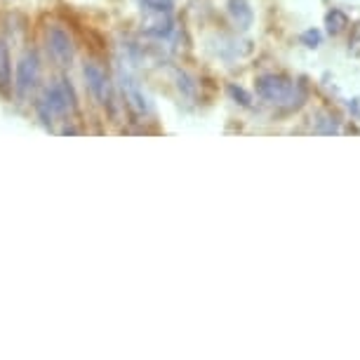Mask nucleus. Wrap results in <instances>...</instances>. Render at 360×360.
Here are the masks:
<instances>
[{
	"instance_id": "1",
	"label": "nucleus",
	"mask_w": 360,
	"mask_h": 360,
	"mask_svg": "<svg viewBox=\"0 0 360 360\" xmlns=\"http://www.w3.org/2000/svg\"><path fill=\"white\" fill-rule=\"evenodd\" d=\"M73 108H76V94H73V87L69 85V80L62 78L45 90V97L38 104V115H40V120L50 127L52 115H64L73 111Z\"/></svg>"
},
{
	"instance_id": "2",
	"label": "nucleus",
	"mask_w": 360,
	"mask_h": 360,
	"mask_svg": "<svg viewBox=\"0 0 360 360\" xmlns=\"http://www.w3.org/2000/svg\"><path fill=\"white\" fill-rule=\"evenodd\" d=\"M257 94H259L262 99L271 101V104H292V101L299 97V90L292 80L266 73V76H262L257 80Z\"/></svg>"
},
{
	"instance_id": "3",
	"label": "nucleus",
	"mask_w": 360,
	"mask_h": 360,
	"mask_svg": "<svg viewBox=\"0 0 360 360\" xmlns=\"http://www.w3.org/2000/svg\"><path fill=\"white\" fill-rule=\"evenodd\" d=\"M47 50H50L52 59L59 66H71L73 40L69 36V31H64L62 26H50V29H47Z\"/></svg>"
},
{
	"instance_id": "4",
	"label": "nucleus",
	"mask_w": 360,
	"mask_h": 360,
	"mask_svg": "<svg viewBox=\"0 0 360 360\" xmlns=\"http://www.w3.org/2000/svg\"><path fill=\"white\" fill-rule=\"evenodd\" d=\"M38 76H40L38 57L33 52H26L24 57L17 62V78H15L17 92L19 94H26L29 90H33V87H36V83H38Z\"/></svg>"
},
{
	"instance_id": "5",
	"label": "nucleus",
	"mask_w": 360,
	"mask_h": 360,
	"mask_svg": "<svg viewBox=\"0 0 360 360\" xmlns=\"http://www.w3.org/2000/svg\"><path fill=\"white\" fill-rule=\"evenodd\" d=\"M85 83H87V90L92 92V97L99 101V104H106L108 99V78L106 73L99 69L97 64H85Z\"/></svg>"
},
{
	"instance_id": "6",
	"label": "nucleus",
	"mask_w": 360,
	"mask_h": 360,
	"mask_svg": "<svg viewBox=\"0 0 360 360\" xmlns=\"http://www.w3.org/2000/svg\"><path fill=\"white\" fill-rule=\"evenodd\" d=\"M229 15L240 29H250L255 22V12L248 0H229Z\"/></svg>"
},
{
	"instance_id": "7",
	"label": "nucleus",
	"mask_w": 360,
	"mask_h": 360,
	"mask_svg": "<svg viewBox=\"0 0 360 360\" xmlns=\"http://www.w3.org/2000/svg\"><path fill=\"white\" fill-rule=\"evenodd\" d=\"M123 90H125V94H127V99H130V104L137 108L139 113H144L146 108H148V104H146V97L144 94L139 92V87L134 85V80H130V78H125L123 76Z\"/></svg>"
},
{
	"instance_id": "8",
	"label": "nucleus",
	"mask_w": 360,
	"mask_h": 360,
	"mask_svg": "<svg viewBox=\"0 0 360 360\" xmlns=\"http://www.w3.org/2000/svg\"><path fill=\"white\" fill-rule=\"evenodd\" d=\"M325 24H328L330 33H339L349 26V17H346L342 10H332V12H328V17H325Z\"/></svg>"
},
{
	"instance_id": "9",
	"label": "nucleus",
	"mask_w": 360,
	"mask_h": 360,
	"mask_svg": "<svg viewBox=\"0 0 360 360\" xmlns=\"http://www.w3.org/2000/svg\"><path fill=\"white\" fill-rule=\"evenodd\" d=\"M10 83V57L5 45H0V85H8Z\"/></svg>"
},
{
	"instance_id": "10",
	"label": "nucleus",
	"mask_w": 360,
	"mask_h": 360,
	"mask_svg": "<svg viewBox=\"0 0 360 360\" xmlns=\"http://www.w3.org/2000/svg\"><path fill=\"white\" fill-rule=\"evenodd\" d=\"M139 3L144 5L146 10L160 12V15H167V12L172 10V0H139Z\"/></svg>"
},
{
	"instance_id": "11",
	"label": "nucleus",
	"mask_w": 360,
	"mask_h": 360,
	"mask_svg": "<svg viewBox=\"0 0 360 360\" xmlns=\"http://www.w3.org/2000/svg\"><path fill=\"white\" fill-rule=\"evenodd\" d=\"M321 40H323L321 31H316V29H309V31L302 33V43L307 47H318V45H321Z\"/></svg>"
},
{
	"instance_id": "12",
	"label": "nucleus",
	"mask_w": 360,
	"mask_h": 360,
	"mask_svg": "<svg viewBox=\"0 0 360 360\" xmlns=\"http://www.w3.org/2000/svg\"><path fill=\"white\" fill-rule=\"evenodd\" d=\"M229 94L233 97L236 101H240L243 106H250L252 104V99H250V94L243 90V87H236V85H229Z\"/></svg>"
},
{
	"instance_id": "13",
	"label": "nucleus",
	"mask_w": 360,
	"mask_h": 360,
	"mask_svg": "<svg viewBox=\"0 0 360 360\" xmlns=\"http://www.w3.org/2000/svg\"><path fill=\"white\" fill-rule=\"evenodd\" d=\"M316 130L318 132H323V134H337L339 132V127H337V123H332L330 118H321L316 123Z\"/></svg>"
},
{
	"instance_id": "14",
	"label": "nucleus",
	"mask_w": 360,
	"mask_h": 360,
	"mask_svg": "<svg viewBox=\"0 0 360 360\" xmlns=\"http://www.w3.org/2000/svg\"><path fill=\"white\" fill-rule=\"evenodd\" d=\"M169 31H172V24H169V22H158V24H153L151 29H148L151 36H158V38H165Z\"/></svg>"
},
{
	"instance_id": "15",
	"label": "nucleus",
	"mask_w": 360,
	"mask_h": 360,
	"mask_svg": "<svg viewBox=\"0 0 360 360\" xmlns=\"http://www.w3.org/2000/svg\"><path fill=\"white\" fill-rule=\"evenodd\" d=\"M179 90H184L186 97H193V92H195V85L188 80L186 73H179Z\"/></svg>"
}]
</instances>
